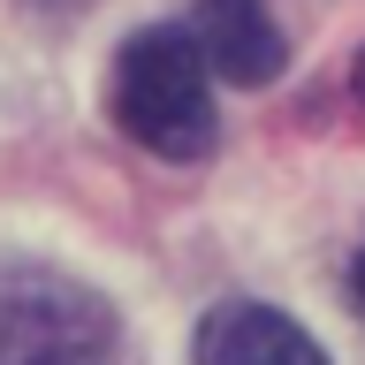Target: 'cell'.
Wrapping results in <instances>:
<instances>
[{"label":"cell","instance_id":"obj_1","mask_svg":"<svg viewBox=\"0 0 365 365\" xmlns=\"http://www.w3.org/2000/svg\"><path fill=\"white\" fill-rule=\"evenodd\" d=\"M107 99H114L122 137H137L145 153H160V160L213 153V76H205L190 31H175V23L137 31L114 53V91Z\"/></svg>","mask_w":365,"mask_h":365},{"label":"cell","instance_id":"obj_2","mask_svg":"<svg viewBox=\"0 0 365 365\" xmlns=\"http://www.w3.org/2000/svg\"><path fill=\"white\" fill-rule=\"evenodd\" d=\"M122 335H114L107 297L84 289L76 274L8 259L0 267V365H114Z\"/></svg>","mask_w":365,"mask_h":365},{"label":"cell","instance_id":"obj_3","mask_svg":"<svg viewBox=\"0 0 365 365\" xmlns=\"http://www.w3.org/2000/svg\"><path fill=\"white\" fill-rule=\"evenodd\" d=\"M190 46H198L205 76L221 84H274L282 76V31H274L267 0H190Z\"/></svg>","mask_w":365,"mask_h":365},{"label":"cell","instance_id":"obj_4","mask_svg":"<svg viewBox=\"0 0 365 365\" xmlns=\"http://www.w3.org/2000/svg\"><path fill=\"white\" fill-rule=\"evenodd\" d=\"M190 365H327V350L274 304H213L198 319Z\"/></svg>","mask_w":365,"mask_h":365},{"label":"cell","instance_id":"obj_5","mask_svg":"<svg viewBox=\"0 0 365 365\" xmlns=\"http://www.w3.org/2000/svg\"><path fill=\"white\" fill-rule=\"evenodd\" d=\"M350 304H358V319H365V251H358V267H350Z\"/></svg>","mask_w":365,"mask_h":365},{"label":"cell","instance_id":"obj_6","mask_svg":"<svg viewBox=\"0 0 365 365\" xmlns=\"http://www.w3.org/2000/svg\"><path fill=\"white\" fill-rule=\"evenodd\" d=\"M350 91H358V99H365V53H358V61H350Z\"/></svg>","mask_w":365,"mask_h":365}]
</instances>
